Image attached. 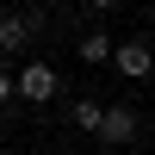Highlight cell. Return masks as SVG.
I'll list each match as a JSON object with an SVG mask.
<instances>
[{
	"instance_id": "1",
	"label": "cell",
	"mask_w": 155,
	"mask_h": 155,
	"mask_svg": "<svg viewBox=\"0 0 155 155\" xmlns=\"http://www.w3.org/2000/svg\"><path fill=\"white\" fill-rule=\"evenodd\" d=\"M37 25H44V12H0V50H6V56H19V50H31Z\"/></svg>"
},
{
	"instance_id": "2",
	"label": "cell",
	"mask_w": 155,
	"mask_h": 155,
	"mask_svg": "<svg viewBox=\"0 0 155 155\" xmlns=\"http://www.w3.org/2000/svg\"><path fill=\"white\" fill-rule=\"evenodd\" d=\"M19 99H31V106H50V99H56V68L31 56V62L19 68Z\"/></svg>"
},
{
	"instance_id": "3",
	"label": "cell",
	"mask_w": 155,
	"mask_h": 155,
	"mask_svg": "<svg viewBox=\"0 0 155 155\" xmlns=\"http://www.w3.org/2000/svg\"><path fill=\"white\" fill-rule=\"evenodd\" d=\"M112 68H118L124 81H149V74H155V50L143 44V37H124L118 56H112Z\"/></svg>"
},
{
	"instance_id": "4",
	"label": "cell",
	"mask_w": 155,
	"mask_h": 155,
	"mask_svg": "<svg viewBox=\"0 0 155 155\" xmlns=\"http://www.w3.org/2000/svg\"><path fill=\"white\" fill-rule=\"evenodd\" d=\"M137 137V112L130 106H106V130H99V149H118Z\"/></svg>"
},
{
	"instance_id": "5",
	"label": "cell",
	"mask_w": 155,
	"mask_h": 155,
	"mask_svg": "<svg viewBox=\"0 0 155 155\" xmlns=\"http://www.w3.org/2000/svg\"><path fill=\"white\" fill-rule=\"evenodd\" d=\"M68 118H74V130H81V137H99V130H106V106H99V99H74V112H68Z\"/></svg>"
},
{
	"instance_id": "6",
	"label": "cell",
	"mask_w": 155,
	"mask_h": 155,
	"mask_svg": "<svg viewBox=\"0 0 155 155\" xmlns=\"http://www.w3.org/2000/svg\"><path fill=\"white\" fill-rule=\"evenodd\" d=\"M74 50H81V62H112V56H118V37H106V31H87Z\"/></svg>"
},
{
	"instance_id": "7",
	"label": "cell",
	"mask_w": 155,
	"mask_h": 155,
	"mask_svg": "<svg viewBox=\"0 0 155 155\" xmlns=\"http://www.w3.org/2000/svg\"><path fill=\"white\" fill-rule=\"evenodd\" d=\"M12 93H19V74H6V68H0V112L12 106Z\"/></svg>"
},
{
	"instance_id": "8",
	"label": "cell",
	"mask_w": 155,
	"mask_h": 155,
	"mask_svg": "<svg viewBox=\"0 0 155 155\" xmlns=\"http://www.w3.org/2000/svg\"><path fill=\"white\" fill-rule=\"evenodd\" d=\"M81 6H93V12H112V6H118V0H81Z\"/></svg>"
},
{
	"instance_id": "9",
	"label": "cell",
	"mask_w": 155,
	"mask_h": 155,
	"mask_svg": "<svg viewBox=\"0 0 155 155\" xmlns=\"http://www.w3.org/2000/svg\"><path fill=\"white\" fill-rule=\"evenodd\" d=\"M87 155H112V149H87Z\"/></svg>"
},
{
	"instance_id": "10",
	"label": "cell",
	"mask_w": 155,
	"mask_h": 155,
	"mask_svg": "<svg viewBox=\"0 0 155 155\" xmlns=\"http://www.w3.org/2000/svg\"><path fill=\"white\" fill-rule=\"evenodd\" d=\"M44 6H62V0H44Z\"/></svg>"
},
{
	"instance_id": "11",
	"label": "cell",
	"mask_w": 155,
	"mask_h": 155,
	"mask_svg": "<svg viewBox=\"0 0 155 155\" xmlns=\"http://www.w3.org/2000/svg\"><path fill=\"white\" fill-rule=\"evenodd\" d=\"M6 155H25V149H6Z\"/></svg>"
},
{
	"instance_id": "12",
	"label": "cell",
	"mask_w": 155,
	"mask_h": 155,
	"mask_svg": "<svg viewBox=\"0 0 155 155\" xmlns=\"http://www.w3.org/2000/svg\"><path fill=\"white\" fill-rule=\"evenodd\" d=\"M0 155H6V143H0Z\"/></svg>"
}]
</instances>
